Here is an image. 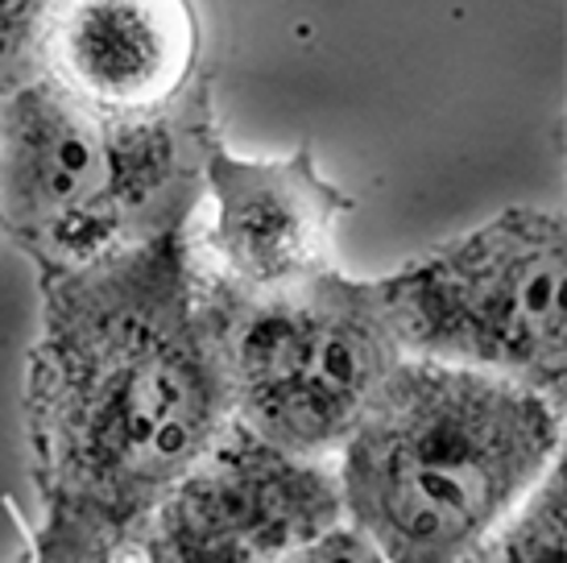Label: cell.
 <instances>
[{"instance_id": "cell-1", "label": "cell", "mask_w": 567, "mask_h": 563, "mask_svg": "<svg viewBox=\"0 0 567 563\" xmlns=\"http://www.w3.org/2000/svg\"><path fill=\"white\" fill-rule=\"evenodd\" d=\"M38 298L21 419L42 522L128 555L233 422L190 233L38 278Z\"/></svg>"}, {"instance_id": "cell-2", "label": "cell", "mask_w": 567, "mask_h": 563, "mask_svg": "<svg viewBox=\"0 0 567 563\" xmlns=\"http://www.w3.org/2000/svg\"><path fill=\"white\" fill-rule=\"evenodd\" d=\"M564 460V407L402 357L331 455L344 522L385 563H460Z\"/></svg>"}, {"instance_id": "cell-3", "label": "cell", "mask_w": 567, "mask_h": 563, "mask_svg": "<svg viewBox=\"0 0 567 563\" xmlns=\"http://www.w3.org/2000/svg\"><path fill=\"white\" fill-rule=\"evenodd\" d=\"M220 141L212 83L158 116H104L25 79L0 92V233L38 278L190 233Z\"/></svg>"}, {"instance_id": "cell-4", "label": "cell", "mask_w": 567, "mask_h": 563, "mask_svg": "<svg viewBox=\"0 0 567 563\" xmlns=\"http://www.w3.org/2000/svg\"><path fill=\"white\" fill-rule=\"evenodd\" d=\"M233 422L302 460H331L402 348L373 278L331 269L290 290L245 295L204 278Z\"/></svg>"}, {"instance_id": "cell-5", "label": "cell", "mask_w": 567, "mask_h": 563, "mask_svg": "<svg viewBox=\"0 0 567 563\" xmlns=\"http://www.w3.org/2000/svg\"><path fill=\"white\" fill-rule=\"evenodd\" d=\"M373 286L402 357L505 377L564 407V212L505 207Z\"/></svg>"}, {"instance_id": "cell-6", "label": "cell", "mask_w": 567, "mask_h": 563, "mask_svg": "<svg viewBox=\"0 0 567 563\" xmlns=\"http://www.w3.org/2000/svg\"><path fill=\"white\" fill-rule=\"evenodd\" d=\"M344 522L331 460L278 452L228 422L133 543L137 563H278Z\"/></svg>"}, {"instance_id": "cell-7", "label": "cell", "mask_w": 567, "mask_h": 563, "mask_svg": "<svg viewBox=\"0 0 567 563\" xmlns=\"http://www.w3.org/2000/svg\"><path fill=\"white\" fill-rule=\"evenodd\" d=\"M207 228L190 236L204 278L269 295L323 278L336 266V233L357 199L319 171L316 150L240 157L216 145L204 166Z\"/></svg>"}, {"instance_id": "cell-8", "label": "cell", "mask_w": 567, "mask_h": 563, "mask_svg": "<svg viewBox=\"0 0 567 563\" xmlns=\"http://www.w3.org/2000/svg\"><path fill=\"white\" fill-rule=\"evenodd\" d=\"M33 79L104 116H158L212 83L195 0H63Z\"/></svg>"}, {"instance_id": "cell-9", "label": "cell", "mask_w": 567, "mask_h": 563, "mask_svg": "<svg viewBox=\"0 0 567 563\" xmlns=\"http://www.w3.org/2000/svg\"><path fill=\"white\" fill-rule=\"evenodd\" d=\"M460 563H567V477L555 464L530 498Z\"/></svg>"}, {"instance_id": "cell-10", "label": "cell", "mask_w": 567, "mask_h": 563, "mask_svg": "<svg viewBox=\"0 0 567 563\" xmlns=\"http://www.w3.org/2000/svg\"><path fill=\"white\" fill-rule=\"evenodd\" d=\"M63 0H0V92L33 79L38 42Z\"/></svg>"}, {"instance_id": "cell-11", "label": "cell", "mask_w": 567, "mask_h": 563, "mask_svg": "<svg viewBox=\"0 0 567 563\" xmlns=\"http://www.w3.org/2000/svg\"><path fill=\"white\" fill-rule=\"evenodd\" d=\"M121 551L95 543L87 534L59 526V522H38L30 534V563H121Z\"/></svg>"}, {"instance_id": "cell-12", "label": "cell", "mask_w": 567, "mask_h": 563, "mask_svg": "<svg viewBox=\"0 0 567 563\" xmlns=\"http://www.w3.org/2000/svg\"><path fill=\"white\" fill-rule=\"evenodd\" d=\"M278 563H385V560H381L378 551L369 547L348 522H340V526H331L328 534H319L311 543H302L299 551L282 555Z\"/></svg>"}]
</instances>
